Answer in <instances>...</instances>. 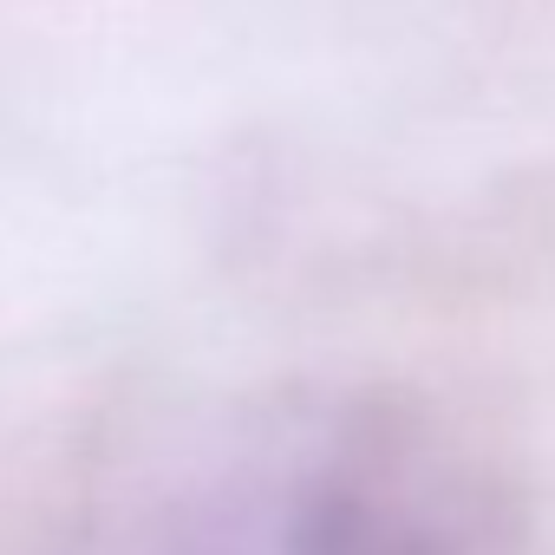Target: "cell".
Wrapping results in <instances>:
<instances>
[{
    "mask_svg": "<svg viewBox=\"0 0 555 555\" xmlns=\"http://www.w3.org/2000/svg\"><path fill=\"white\" fill-rule=\"evenodd\" d=\"M503 522L490 490L464 464H425L418 451H379L327 470L301 503L288 555H496Z\"/></svg>",
    "mask_w": 555,
    "mask_h": 555,
    "instance_id": "1",
    "label": "cell"
}]
</instances>
